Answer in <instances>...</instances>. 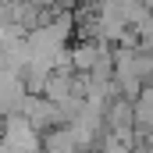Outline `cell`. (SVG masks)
<instances>
[{"label":"cell","mask_w":153,"mask_h":153,"mask_svg":"<svg viewBox=\"0 0 153 153\" xmlns=\"http://www.w3.org/2000/svg\"><path fill=\"white\" fill-rule=\"evenodd\" d=\"M22 100H25V85H22V75L0 68V121L22 111Z\"/></svg>","instance_id":"cell-3"},{"label":"cell","mask_w":153,"mask_h":153,"mask_svg":"<svg viewBox=\"0 0 153 153\" xmlns=\"http://www.w3.org/2000/svg\"><path fill=\"white\" fill-rule=\"evenodd\" d=\"M0 143L7 146V153H43V135L22 114H11L0 121Z\"/></svg>","instance_id":"cell-1"},{"label":"cell","mask_w":153,"mask_h":153,"mask_svg":"<svg viewBox=\"0 0 153 153\" xmlns=\"http://www.w3.org/2000/svg\"><path fill=\"white\" fill-rule=\"evenodd\" d=\"M4 4H7V0H0V7H4Z\"/></svg>","instance_id":"cell-4"},{"label":"cell","mask_w":153,"mask_h":153,"mask_svg":"<svg viewBox=\"0 0 153 153\" xmlns=\"http://www.w3.org/2000/svg\"><path fill=\"white\" fill-rule=\"evenodd\" d=\"M18 114L25 117L32 128H36L39 135H46V132H53V128H61V114H57V103H50L46 96H32V93H25V100H22V111Z\"/></svg>","instance_id":"cell-2"}]
</instances>
